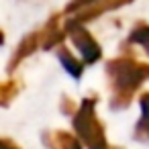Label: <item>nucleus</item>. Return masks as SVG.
Segmentation results:
<instances>
[{
    "mask_svg": "<svg viewBox=\"0 0 149 149\" xmlns=\"http://www.w3.org/2000/svg\"><path fill=\"white\" fill-rule=\"evenodd\" d=\"M131 2H133V0H98V2H94V4H90V6L78 10V15H76L72 21H68L63 29L68 31V29H72V27L84 25V23H88V21H94V19H98V17H102L104 13L116 10V8H120V6H125V4H131Z\"/></svg>",
    "mask_w": 149,
    "mask_h": 149,
    "instance_id": "obj_3",
    "label": "nucleus"
},
{
    "mask_svg": "<svg viewBox=\"0 0 149 149\" xmlns=\"http://www.w3.org/2000/svg\"><path fill=\"white\" fill-rule=\"evenodd\" d=\"M63 31H59V15H55V17H51L49 19V23H47V27H45V31L41 33V37H43V49H53L57 43H61L63 41Z\"/></svg>",
    "mask_w": 149,
    "mask_h": 149,
    "instance_id": "obj_7",
    "label": "nucleus"
},
{
    "mask_svg": "<svg viewBox=\"0 0 149 149\" xmlns=\"http://www.w3.org/2000/svg\"><path fill=\"white\" fill-rule=\"evenodd\" d=\"M106 74L112 82L110 108L123 110L131 104L137 88L149 80V63L137 61L133 57H116L106 63Z\"/></svg>",
    "mask_w": 149,
    "mask_h": 149,
    "instance_id": "obj_1",
    "label": "nucleus"
},
{
    "mask_svg": "<svg viewBox=\"0 0 149 149\" xmlns=\"http://www.w3.org/2000/svg\"><path fill=\"white\" fill-rule=\"evenodd\" d=\"M76 110H78L76 102H74L72 98L63 96V100H61V112H63V114H70V116H74V114H76Z\"/></svg>",
    "mask_w": 149,
    "mask_h": 149,
    "instance_id": "obj_13",
    "label": "nucleus"
},
{
    "mask_svg": "<svg viewBox=\"0 0 149 149\" xmlns=\"http://www.w3.org/2000/svg\"><path fill=\"white\" fill-rule=\"evenodd\" d=\"M129 41H133V43L141 45V47L149 53V25L139 23V25L129 33Z\"/></svg>",
    "mask_w": 149,
    "mask_h": 149,
    "instance_id": "obj_10",
    "label": "nucleus"
},
{
    "mask_svg": "<svg viewBox=\"0 0 149 149\" xmlns=\"http://www.w3.org/2000/svg\"><path fill=\"white\" fill-rule=\"evenodd\" d=\"M96 102L98 98L94 96H88L80 102L74 114V129L88 149H108L104 127L96 116Z\"/></svg>",
    "mask_w": 149,
    "mask_h": 149,
    "instance_id": "obj_2",
    "label": "nucleus"
},
{
    "mask_svg": "<svg viewBox=\"0 0 149 149\" xmlns=\"http://www.w3.org/2000/svg\"><path fill=\"white\" fill-rule=\"evenodd\" d=\"M141 120L135 127V137L139 141H147L149 139V92H145L141 96Z\"/></svg>",
    "mask_w": 149,
    "mask_h": 149,
    "instance_id": "obj_8",
    "label": "nucleus"
},
{
    "mask_svg": "<svg viewBox=\"0 0 149 149\" xmlns=\"http://www.w3.org/2000/svg\"><path fill=\"white\" fill-rule=\"evenodd\" d=\"M57 57H59V61L63 63V70H65L72 78H82V74H84V63H82L80 59H76L65 47H59Z\"/></svg>",
    "mask_w": 149,
    "mask_h": 149,
    "instance_id": "obj_9",
    "label": "nucleus"
},
{
    "mask_svg": "<svg viewBox=\"0 0 149 149\" xmlns=\"http://www.w3.org/2000/svg\"><path fill=\"white\" fill-rule=\"evenodd\" d=\"M94 2H98V0H72V2L65 6V13H78V10H82V8H86V6H90Z\"/></svg>",
    "mask_w": 149,
    "mask_h": 149,
    "instance_id": "obj_12",
    "label": "nucleus"
},
{
    "mask_svg": "<svg viewBox=\"0 0 149 149\" xmlns=\"http://www.w3.org/2000/svg\"><path fill=\"white\" fill-rule=\"evenodd\" d=\"M2 43H4V33L0 31V45H2Z\"/></svg>",
    "mask_w": 149,
    "mask_h": 149,
    "instance_id": "obj_15",
    "label": "nucleus"
},
{
    "mask_svg": "<svg viewBox=\"0 0 149 149\" xmlns=\"http://www.w3.org/2000/svg\"><path fill=\"white\" fill-rule=\"evenodd\" d=\"M108 149H118V147H108Z\"/></svg>",
    "mask_w": 149,
    "mask_h": 149,
    "instance_id": "obj_16",
    "label": "nucleus"
},
{
    "mask_svg": "<svg viewBox=\"0 0 149 149\" xmlns=\"http://www.w3.org/2000/svg\"><path fill=\"white\" fill-rule=\"evenodd\" d=\"M17 92H19V86H17V82H13V80L0 84V106H8L10 100L17 96Z\"/></svg>",
    "mask_w": 149,
    "mask_h": 149,
    "instance_id": "obj_11",
    "label": "nucleus"
},
{
    "mask_svg": "<svg viewBox=\"0 0 149 149\" xmlns=\"http://www.w3.org/2000/svg\"><path fill=\"white\" fill-rule=\"evenodd\" d=\"M68 33L72 35V41H74V45L80 49V53H82V57H84L86 63H96V61L102 57V49H100V45L96 43V39H94V37H92L82 25L68 29Z\"/></svg>",
    "mask_w": 149,
    "mask_h": 149,
    "instance_id": "obj_4",
    "label": "nucleus"
},
{
    "mask_svg": "<svg viewBox=\"0 0 149 149\" xmlns=\"http://www.w3.org/2000/svg\"><path fill=\"white\" fill-rule=\"evenodd\" d=\"M43 37H41V33H31V35H27L21 43H19V47H17V51H15V55H13V59L8 61V74H13L15 72V68L25 59V57H29L31 53H35V49L39 47V41H41Z\"/></svg>",
    "mask_w": 149,
    "mask_h": 149,
    "instance_id": "obj_6",
    "label": "nucleus"
},
{
    "mask_svg": "<svg viewBox=\"0 0 149 149\" xmlns=\"http://www.w3.org/2000/svg\"><path fill=\"white\" fill-rule=\"evenodd\" d=\"M47 149H82V139L65 131H49L43 135Z\"/></svg>",
    "mask_w": 149,
    "mask_h": 149,
    "instance_id": "obj_5",
    "label": "nucleus"
},
{
    "mask_svg": "<svg viewBox=\"0 0 149 149\" xmlns=\"http://www.w3.org/2000/svg\"><path fill=\"white\" fill-rule=\"evenodd\" d=\"M0 149H21V147L15 145V143L8 141V139H0Z\"/></svg>",
    "mask_w": 149,
    "mask_h": 149,
    "instance_id": "obj_14",
    "label": "nucleus"
}]
</instances>
